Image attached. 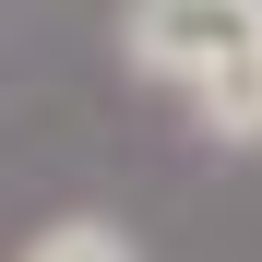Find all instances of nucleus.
Returning <instances> with one entry per match:
<instances>
[{"label":"nucleus","mask_w":262,"mask_h":262,"mask_svg":"<svg viewBox=\"0 0 262 262\" xmlns=\"http://www.w3.org/2000/svg\"><path fill=\"white\" fill-rule=\"evenodd\" d=\"M119 72L214 155H262V0H119Z\"/></svg>","instance_id":"f257e3e1"},{"label":"nucleus","mask_w":262,"mask_h":262,"mask_svg":"<svg viewBox=\"0 0 262 262\" xmlns=\"http://www.w3.org/2000/svg\"><path fill=\"white\" fill-rule=\"evenodd\" d=\"M24 262H143V238H131L119 214H48V227L24 238Z\"/></svg>","instance_id":"f03ea898"}]
</instances>
